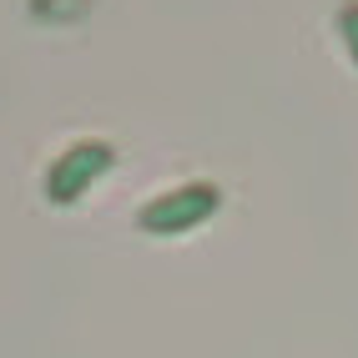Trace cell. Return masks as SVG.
<instances>
[{
    "instance_id": "obj_1",
    "label": "cell",
    "mask_w": 358,
    "mask_h": 358,
    "mask_svg": "<svg viewBox=\"0 0 358 358\" xmlns=\"http://www.w3.org/2000/svg\"><path fill=\"white\" fill-rule=\"evenodd\" d=\"M116 166V147L101 136H81V141H71V147L45 166V177H41V192L51 207H76L91 187H96L106 172Z\"/></svg>"
},
{
    "instance_id": "obj_2",
    "label": "cell",
    "mask_w": 358,
    "mask_h": 358,
    "mask_svg": "<svg viewBox=\"0 0 358 358\" xmlns=\"http://www.w3.org/2000/svg\"><path fill=\"white\" fill-rule=\"evenodd\" d=\"M217 207H222V192L212 182H182L172 192H157L152 202H141L136 227L152 237H182V232H197L202 222H212Z\"/></svg>"
},
{
    "instance_id": "obj_3",
    "label": "cell",
    "mask_w": 358,
    "mask_h": 358,
    "mask_svg": "<svg viewBox=\"0 0 358 358\" xmlns=\"http://www.w3.org/2000/svg\"><path fill=\"white\" fill-rule=\"evenodd\" d=\"M338 41H343L348 61L358 66V0H343L338 6Z\"/></svg>"
}]
</instances>
